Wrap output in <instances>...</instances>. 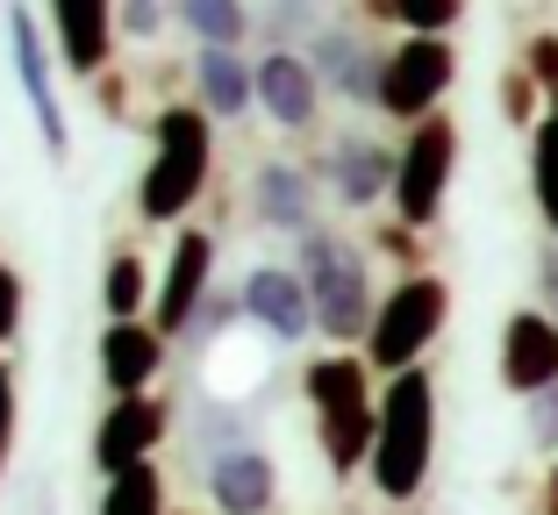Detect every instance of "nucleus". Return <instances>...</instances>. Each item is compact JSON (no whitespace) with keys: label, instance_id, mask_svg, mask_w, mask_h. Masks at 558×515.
<instances>
[{"label":"nucleus","instance_id":"nucleus-1","mask_svg":"<svg viewBox=\"0 0 558 515\" xmlns=\"http://www.w3.org/2000/svg\"><path fill=\"white\" fill-rule=\"evenodd\" d=\"M315 401V437H323V458L337 480H351L359 466H373V444H379V401H373V366L359 351H329L301 372Z\"/></svg>","mask_w":558,"mask_h":515},{"label":"nucleus","instance_id":"nucleus-2","mask_svg":"<svg viewBox=\"0 0 558 515\" xmlns=\"http://www.w3.org/2000/svg\"><path fill=\"white\" fill-rule=\"evenodd\" d=\"M437 458V380L423 366L387 380L379 394V444H373V487L379 501H415Z\"/></svg>","mask_w":558,"mask_h":515},{"label":"nucleus","instance_id":"nucleus-3","mask_svg":"<svg viewBox=\"0 0 558 515\" xmlns=\"http://www.w3.org/2000/svg\"><path fill=\"white\" fill-rule=\"evenodd\" d=\"M294 272L308 286V308H315V330L329 344H359L373 336L379 322V301H373V272H365V250L337 230H308L294 250Z\"/></svg>","mask_w":558,"mask_h":515},{"label":"nucleus","instance_id":"nucleus-4","mask_svg":"<svg viewBox=\"0 0 558 515\" xmlns=\"http://www.w3.org/2000/svg\"><path fill=\"white\" fill-rule=\"evenodd\" d=\"M150 136H158V150H150V172H144V186H136V216L144 222H186V208L208 194L215 130H208L201 108L172 100V108H158Z\"/></svg>","mask_w":558,"mask_h":515},{"label":"nucleus","instance_id":"nucleus-5","mask_svg":"<svg viewBox=\"0 0 558 515\" xmlns=\"http://www.w3.org/2000/svg\"><path fill=\"white\" fill-rule=\"evenodd\" d=\"M444 316H451V286H444L437 272H409V280L387 286V301H379V322H373V336H365V366H379L387 380L415 372L423 351L437 344Z\"/></svg>","mask_w":558,"mask_h":515},{"label":"nucleus","instance_id":"nucleus-6","mask_svg":"<svg viewBox=\"0 0 558 515\" xmlns=\"http://www.w3.org/2000/svg\"><path fill=\"white\" fill-rule=\"evenodd\" d=\"M451 165H459V122H451V115L415 122L409 144H401V172H395V216H401V230H429V222L444 216Z\"/></svg>","mask_w":558,"mask_h":515},{"label":"nucleus","instance_id":"nucleus-7","mask_svg":"<svg viewBox=\"0 0 558 515\" xmlns=\"http://www.w3.org/2000/svg\"><path fill=\"white\" fill-rule=\"evenodd\" d=\"M451 79H459V58H451V44H444V36H409V44L387 50L379 108L415 130V122H429V108L451 94Z\"/></svg>","mask_w":558,"mask_h":515},{"label":"nucleus","instance_id":"nucleus-8","mask_svg":"<svg viewBox=\"0 0 558 515\" xmlns=\"http://www.w3.org/2000/svg\"><path fill=\"white\" fill-rule=\"evenodd\" d=\"M8 50H15V79L29 94V115H36V136H44L50 158L72 150V130H65V108H58V79H50V44H44V22L36 8H8Z\"/></svg>","mask_w":558,"mask_h":515},{"label":"nucleus","instance_id":"nucleus-9","mask_svg":"<svg viewBox=\"0 0 558 515\" xmlns=\"http://www.w3.org/2000/svg\"><path fill=\"white\" fill-rule=\"evenodd\" d=\"M208 280H215V236L208 230H180L172 236L165 286H158V316H150V330H158L165 344L194 330V316L208 308Z\"/></svg>","mask_w":558,"mask_h":515},{"label":"nucleus","instance_id":"nucleus-10","mask_svg":"<svg viewBox=\"0 0 558 515\" xmlns=\"http://www.w3.org/2000/svg\"><path fill=\"white\" fill-rule=\"evenodd\" d=\"M165 430H172V408L150 394L136 401H108V416H100L94 430V466L108 473V480H122L130 466H150V451L165 444Z\"/></svg>","mask_w":558,"mask_h":515},{"label":"nucleus","instance_id":"nucleus-11","mask_svg":"<svg viewBox=\"0 0 558 515\" xmlns=\"http://www.w3.org/2000/svg\"><path fill=\"white\" fill-rule=\"evenodd\" d=\"M236 308H244V322H258L272 344H301V336L315 330L308 286H301L294 266H251L244 286H236Z\"/></svg>","mask_w":558,"mask_h":515},{"label":"nucleus","instance_id":"nucleus-12","mask_svg":"<svg viewBox=\"0 0 558 515\" xmlns=\"http://www.w3.org/2000/svg\"><path fill=\"white\" fill-rule=\"evenodd\" d=\"M501 387L523 394V401L558 387V322L544 308H515L501 322Z\"/></svg>","mask_w":558,"mask_h":515},{"label":"nucleus","instance_id":"nucleus-13","mask_svg":"<svg viewBox=\"0 0 558 515\" xmlns=\"http://www.w3.org/2000/svg\"><path fill=\"white\" fill-rule=\"evenodd\" d=\"M50 36H58V65L72 79H100L122 29H116V8H100V0H58L50 8Z\"/></svg>","mask_w":558,"mask_h":515},{"label":"nucleus","instance_id":"nucleus-14","mask_svg":"<svg viewBox=\"0 0 558 515\" xmlns=\"http://www.w3.org/2000/svg\"><path fill=\"white\" fill-rule=\"evenodd\" d=\"M315 65V79L329 86V94H344V100H373L379 108V79H387V50H373L365 36L351 29H323L308 50H301Z\"/></svg>","mask_w":558,"mask_h":515},{"label":"nucleus","instance_id":"nucleus-15","mask_svg":"<svg viewBox=\"0 0 558 515\" xmlns=\"http://www.w3.org/2000/svg\"><path fill=\"white\" fill-rule=\"evenodd\" d=\"M329 194L344 200V208H373V200L395 194V172H401V150L373 144V136H337L329 144Z\"/></svg>","mask_w":558,"mask_h":515},{"label":"nucleus","instance_id":"nucleus-16","mask_svg":"<svg viewBox=\"0 0 558 515\" xmlns=\"http://www.w3.org/2000/svg\"><path fill=\"white\" fill-rule=\"evenodd\" d=\"M258 108L279 130H308L315 108H323V79L301 50H265L258 58Z\"/></svg>","mask_w":558,"mask_h":515},{"label":"nucleus","instance_id":"nucleus-17","mask_svg":"<svg viewBox=\"0 0 558 515\" xmlns=\"http://www.w3.org/2000/svg\"><path fill=\"white\" fill-rule=\"evenodd\" d=\"M208 501H215V515H272V501H279V466L265 458L258 444L222 451V458L208 466Z\"/></svg>","mask_w":558,"mask_h":515},{"label":"nucleus","instance_id":"nucleus-18","mask_svg":"<svg viewBox=\"0 0 558 515\" xmlns=\"http://www.w3.org/2000/svg\"><path fill=\"white\" fill-rule=\"evenodd\" d=\"M251 216H258L265 230H279V236L323 230V222H315V180L301 165H287V158L258 165V172H251Z\"/></svg>","mask_w":558,"mask_h":515},{"label":"nucleus","instance_id":"nucleus-19","mask_svg":"<svg viewBox=\"0 0 558 515\" xmlns=\"http://www.w3.org/2000/svg\"><path fill=\"white\" fill-rule=\"evenodd\" d=\"M158 366H165V336L150 322H108L100 330V380L116 401H136L158 380Z\"/></svg>","mask_w":558,"mask_h":515},{"label":"nucleus","instance_id":"nucleus-20","mask_svg":"<svg viewBox=\"0 0 558 515\" xmlns=\"http://www.w3.org/2000/svg\"><path fill=\"white\" fill-rule=\"evenodd\" d=\"M194 94L208 122H244L258 108V65H244V50H194Z\"/></svg>","mask_w":558,"mask_h":515},{"label":"nucleus","instance_id":"nucleus-21","mask_svg":"<svg viewBox=\"0 0 558 515\" xmlns=\"http://www.w3.org/2000/svg\"><path fill=\"white\" fill-rule=\"evenodd\" d=\"M180 29L194 36L201 50H244L258 36V15L236 8V0H186L180 8Z\"/></svg>","mask_w":558,"mask_h":515},{"label":"nucleus","instance_id":"nucleus-22","mask_svg":"<svg viewBox=\"0 0 558 515\" xmlns=\"http://www.w3.org/2000/svg\"><path fill=\"white\" fill-rule=\"evenodd\" d=\"M100 301H108V322H144V301H150V272L136 250H116L108 258V280H100Z\"/></svg>","mask_w":558,"mask_h":515},{"label":"nucleus","instance_id":"nucleus-23","mask_svg":"<svg viewBox=\"0 0 558 515\" xmlns=\"http://www.w3.org/2000/svg\"><path fill=\"white\" fill-rule=\"evenodd\" d=\"M530 194H537V216L558 244V115H544L530 136Z\"/></svg>","mask_w":558,"mask_h":515},{"label":"nucleus","instance_id":"nucleus-24","mask_svg":"<svg viewBox=\"0 0 558 515\" xmlns=\"http://www.w3.org/2000/svg\"><path fill=\"white\" fill-rule=\"evenodd\" d=\"M373 15L379 22H401L409 36H451L459 29V0H373Z\"/></svg>","mask_w":558,"mask_h":515},{"label":"nucleus","instance_id":"nucleus-25","mask_svg":"<svg viewBox=\"0 0 558 515\" xmlns=\"http://www.w3.org/2000/svg\"><path fill=\"white\" fill-rule=\"evenodd\" d=\"M100 515H165V480H158V466H130L122 480H108Z\"/></svg>","mask_w":558,"mask_h":515},{"label":"nucleus","instance_id":"nucleus-26","mask_svg":"<svg viewBox=\"0 0 558 515\" xmlns=\"http://www.w3.org/2000/svg\"><path fill=\"white\" fill-rule=\"evenodd\" d=\"M523 422H530V444L558 466V387H544V394L523 401Z\"/></svg>","mask_w":558,"mask_h":515},{"label":"nucleus","instance_id":"nucleus-27","mask_svg":"<svg viewBox=\"0 0 558 515\" xmlns=\"http://www.w3.org/2000/svg\"><path fill=\"white\" fill-rule=\"evenodd\" d=\"M258 29L272 36V50H294V36H323V29H315V15H308V8H272V15L258 22Z\"/></svg>","mask_w":558,"mask_h":515},{"label":"nucleus","instance_id":"nucleus-28","mask_svg":"<svg viewBox=\"0 0 558 515\" xmlns=\"http://www.w3.org/2000/svg\"><path fill=\"white\" fill-rule=\"evenodd\" d=\"M523 72L537 79V94H544V100L558 94V36H530V50H523Z\"/></svg>","mask_w":558,"mask_h":515},{"label":"nucleus","instance_id":"nucleus-29","mask_svg":"<svg viewBox=\"0 0 558 515\" xmlns=\"http://www.w3.org/2000/svg\"><path fill=\"white\" fill-rule=\"evenodd\" d=\"M116 29L136 36V44H150V36L165 29V8H150V0H130V8H116Z\"/></svg>","mask_w":558,"mask_h":515},{"label":"nucleus","instance_id":"nucleus-30","mask_svg":"<svg viewBox=\"0 0 558 515\" xmlns=\"http://www.w3.org/2000/svg\"><path fill=\"white\" fill-rule=\"evenodd\" d=\"M15 322H22V280H15V266L0 258V344L15 336Z\"/></svg>","mask_w":558,"mask_h":515},{"label":"nucleus","instance_id":"nucleus-31","mask_svg":"<svg viewBox=\"0 0 558 515\" xmlns=\"http://www.w3.org/2000/svg\"><path fill=\"white\" fill-rule=\"evenodd\" d=\"M501 100H509V122H530V108H537V79H530V72H509Z\"/></svg>","mask_w":558,"mask_h":515},{"label":"nucleus","instance_id":"nucleus-32","mask_svg":"<svg viewBox=\"0 0 558 515\" xmlns=\"http://www.w3.org/2000/svg\"><path fill=\"white\" fill-rule=\"evenodd\" d=\"M537 294H544V316L558 322V244L537 250Z\"/></svg>","mask_w":558,"mask_h":515},{"label":"nucleus","instance_id":"nucleus-33","mask_svg":"<svg viewBox=\"0 0 558 515\" xmlns=\"http://www.w3.org/2000/svg\"><path fill=\"white\" fill-rule=\"evenodd\" d=\"M8 444H15V372L0 366V466H8Z\"/></svg>","mask_w":558,"mask_h":515},{"label":"nucleus","instance_id":"nucleus-34","mask_svg":"<svg viewBox=\"0 0 558 515\" xmlns=\"http://www.w3.org/2000/svg\"><path fill=\"white\" fill-rule=\"evenodd\" d=\"M544 515H558V466H551V480H544Z\"/></svg>","mask_w":558,"mask_h":515},{"label":"nucleus","instance_id":"nucleus-35","mask_svg":"<svg viewBox=\"0 0 558 515\" xmlns=\"http://www.w3.org/2000/svg\"><path fill=\"white\" fill-rule=\"evenodd\" d=\"M544 115H558V94H551V100H544Z\"/></svg>","mask_w":558,"mask_h":515}]
</instances>
